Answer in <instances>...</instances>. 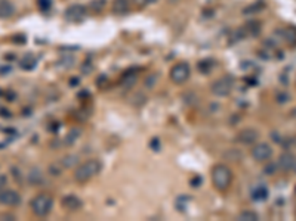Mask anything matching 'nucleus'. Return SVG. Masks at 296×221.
Instances as JSON below:
<instances>
[{"mask_svg":"<svg viewBox=\"0 0 296 221\" xmlns=\"http://www.w3.org/2000/svg\"><path fill=\"white\" fill-rule=\"evenodd\" d=\"M21 203V196L18 192L12 189H0V205L5 206H17Z\"/></svg>","mask_w":296,"mask_h":221,"instance_id":"7","label":"nucleus"},{"mask_svg":"<svg viewBox=\"0 0 296 221\" xmlns=\"http://www.w3.org/2000/svg\"><path fill=\"white\" fill-rule=\"evenodd\" d=\"M15 14V6L9 0H0V18L8 19Z\"/></svg>","mask_w":296,"mask_h":221,"instance_id":"13","label":"nucleus"},{"mask_svg":"<svg viewBox=\"0 0 296 221\" xmlns=\"http://www.w3.org/2000/svg\"><path fill=\"white\" fill-rule=\"evenodd\" d=\"M268 195H270V192H268V187L265 186V184H256L255 187H252V190H251V196H252V199L254 201H256V202H262V201H267L268 199Z\"/></svg>","mask_w":296,"mask_h":221,"instance_id":"11","label":"nucleus"},{"mask_svg":"<svg viewBox=\"0 0 296 221\" xmlns=\"http://www.w3.org/2000/svg\"><path fill=\"white\" fill-rule=\"evenodd\" d=\"M36 62H37V61H36V58H34V55H33V53H27V55H24V56L21 58L20 65H21L22 70L28 71V70H33V68H34Z\"/></svg>","mask_w":296,"mask_h":221,"instance_id":"15","label":"nucleus"},{"mask_svg":"<svg viewBox=\"0 0 296 221\" xmlns=\"http://www.w3.org/2000/svg\"><path fill=\"white\" fill-rule=\"evenodd\" d=\"M169 75H170V80L175 84H184L191 75V68H190V65L187 62H179V64L172 67Z\"/></svg>","mask_w":296,"mask_h":221,"instance_id":"5","label":"nucleus"},{"mask_svg":"<svg viewBox=\"0 0 296 221\" xmlns=\"http://www.w3.org/2000/svg\"><path fill=\"white\" fill-rule=\"evenodd\" d=\"M156 2H159V0H133V5L138 6V8H145L148 5L156 3Z\"/></svg>","mask_w":296,"mask_h":221,"instance_id":"19","label":"nucleus"},{"mask_svg":"<svg viewBox=\"0 0 296 221\" xmlns=\"http://www.w3.org/2000/svg\"><path fill=\"white\" fill-rule=\"evenodd\" d=\"M39 6L43 11H47L49 8L52 6V0H39Z\"/></svg>","mask_w":296,"mask_h":221,"instance_id":"20","label":"nucleus"},{"mask_svg":"<svg viewBox=\"0 0 296 221\" xmlns=\"http://www.w3.org/2000/svg\"><path fill=\"white\" fill-rule=\"evenodd\" d=\"M103 170V164L98 159H89L80 164L79 167L74 170V180L79 183H86L96 177Z\"/></svg>","mask_w":296,"mask_h":221,"instance_id":"1","label":"nucleus"},{"mask_svg":"<svg viewBox=\"0 0 296 221\" xmlns=\"http://www.w3.org/2000/svg\"><path fill=\"white\" fill-rule=\"evenodd\" d=\"M28 182H30V184H33V186L42 184V183H43V171H42L40 168H37V167L31 168V170L28 171Z\"/></svg>","mask_w":296,"mask_h":221,"instance_id":"14","label":"nucleus"},{"mask_svg":"<svg viewBox=\"0 0 296 221\" xmlns=\"http://www.w3.org/2000/svg\"><path fill=\"white\" fill-rule=\"evenodd\" d=\"M233 86H234V78L230 77V75H225V77H222V78L212 83L211 92L218 97H225V96H228L231 93Z\"/></svg>","mask_w":296,"mask_h":221,"instance_id":"4","label":"nucleus"},{"mask_svg":"<svg viewBox=\"0 0 296 221\" xmlns=\"http://www.w3.org/2000/svg\"><path fill=\"white\" fill-rule=\"evenodd\" d=\"M292 170H293V171L296 173V159H295V164H293V168H292Z\"/></svg>","mask_w":296,"mask_h":221,"instance_id":"22","label":"nucleus"},{"mask_svg":"<svg viewBox=\"0 0 296 221\" xmlns=\"http://www.w3.org/2000/svg\"><path fill=\"white\" fill-rule=\"evenodd\" d=\"M6 183H8V179H6V176L0 174V189H3V187L6 186Z\"/></svg>","mask_w":296,"mask_h":221,"instance_id":"21","label":"nucleus"},{"mask_svg":"<svg viewBox=\"0 0 296 221\" xmlns=\"http://www.w3.org/2000/svg\"><path fill=\"white\" fill-rule=\"evenodd\" d=\"M233 183V171L224 164H218L212 168V184L219 192H227Z\"/></svg>","mask_w":296,"mask_h":221,"instance_id":"2","label":"nucleus"},{"mask_svg":"<svg viewBox=\"0 0 296 221\" xmlns=\"http://www.w3.org/2000/svg\"><path fill=\"white\" fill-rule=\"evenodd\" d=\"M77 164H79V156H76V155H67L61 161V165L65 168H73Z\"/></svg>","mask_w":296,"mask_h":221,"instance_id":"17","label":"nucleus"},{"mask_svg":"<svg viewBox=\"0 0 296 221\" xmlns=\"http://www.w3.org/2000/svg\"><path fill=\"white\" fill-rule=\"evenodd\" d=\"M252 156L258 162H267L273 156V147L268 143H256L252 147Z\"/></svg>","mask_w":296,"mask_h":221,"instance_id":"6","label":"nucleus"},{"mask_svg":"<svg viewBox=\"0 0 296 221\" xmlns=\"http://www.w3.org/2000/svg\"><path fill=\"white\" fill-rule=\"evenodd\" d=\"M238 220H241V221H256L258 214L255 211H243V212L238 214Z\"/></svg>","mask_w":296,"mask_h":221,"instance_id":"18","label":"nucleus"},{"mask_svg":"<svg viewBox=\"0 0 296 221\" xmlns=\"http://www.w3.org/2000/svg\"><path fill=\"white\" fill-rule=\"evenodd\" d=\"M30 208L36 217H40V218L47 217L54 208V199L49 193H39L31 199Z\"/></svg>","mask_w":296,"mask_h":221,"instance_id":"3","label":"nucleus"},{"mask_svg":"<svg viewBox=\"0 0 296 221\" xmlns=\"http://www.w3.org/2000/svg\"><path fill=\"white\" fill-rule=\"evenodd\" d=\"M61 203H63L64 209H67L70 212H76V211H79L83 206L82 199L79 196H76V195H67L65 198H63Z\"/></svg>","mask_w":296,"mask_h":221,"instance_id":"10","label":"nucleus"},{"mask_svg":"<svg viewBox=\"0 0 296 221\" xmlns=\"http://www.w3.org/2000/svg\"><path fill=\"white\" fill-rule=\"evenodd\" d=\"M295 159H296V158H295V155H292V153L286 152V153H283V155L278 158L277 167H280L283 171H289V170H292V168H293Z\"/></svg>","mask_w":296,"mask_h":221,"instance_id":"12","label":"nucleus"},{"mask_svg":"<svg viewBox=\"0 0 296 221\" xmlns=\"http://www.w3.org/2000/svg\"><path fill=\"white\" fill-rule=\"evenodd\" d=\"M86 17V9L82 5H73L65 11V18L71 22H77L82 21Z\"/></svg>","mask_w":296,"mask_h":221,"instance_id":"9","label":"nucleus"},{"mask_svg":"<svg viewBox=\"0 0 296 221\" xmlns=\"http://www.w3.org/2000/svg\"><path fill=\"white\" fill-rule=\"evenodd\" d=\"M129 11V0H114L113 2V12L117 15L126 14Z\"/></svg>","mask_w":296,"mask_h":221,"instance_id":"16","label":"nucleus"},{"mask_svg":"<svg viewBox=\"0 0 296 221\" xmlns=\"http://www.w3.org/2000/svg\"><path fill=\"white\" fill-rule=\"evenodd\" d=\"M259 139V133L254 129H244L237 134V142L241 145H255V142Z\"/></svg>","mask_w":296,"mask_h":221,"instance_id":"8","label":"nucleus"}]
</instances>
